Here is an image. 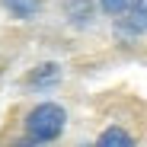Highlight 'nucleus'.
Masks as SVG:
<instances>
[{
  "label": "nucleus",
  "mask_w": 147,
  "mask_h": 147,
  "mask_svg": "<svg viewBox=\"0 0 147 147\" xmlns=\"http://www.w3.org/2000/svg\"><path fill=\"white\" fill-rule=\"evenodd\" d=\"M67 125V112L58 106V102H38L29 115H26V134L35 141V144H45V141H55Z\"/></svg>",
  "instance_id": "obj_1"
},
{
  "label": "nucleus",
  "mask_w": 147,
  "mask_h": 147,
  "mask_svg": "<svg viewBox=\"0 0 147 147\" xmlns=\"http://www.w3.org/2000/svg\"><path fill=\"white\" fill-rule=\"evenodd\" d=\"M128 32H147V0H128Z\"/></svg>",
  "instance_id": "obj_2"
},
{
  "label": "nucleus",
  "mask_w": 147,
  "mask_h": 147,
  "mask_svg": "<svg viewBox=\"0 0 147 147\" xmlns=\"http://www.w3.org/2000/svg\"><path fill=\"white\" fill-rule=\"evenodd\" d=\"M93 147H134V141H131V134L125 128H106Z\"/></svg>",
  "instance_id": "obj_3"
},
{
  "label": "nucleus",
  "mask_w": 147,
  "mask_h": 147,
  "mask_svg": "<svg viewBox=\"0 0 147 147\" xmlns=\"http://www.w3.org/2000/svg\"><path fill=\"white\" fill-rule=\"evenodd\" d=\"M3 7H7L16 19H29V16H35V13H38L42 0H3Z\"/></svg>",
  "instance_id": "obj_4"
},
{
  "label": "nucleus",
  "mask_w": 147,
  "mask_h": 147,
  "mask_svg": "<svg viewBox=\"0 0 147 147\" xmlns=\"http://www.w3.org/2000/svg\"><path fill=\"white\" fill-rule=\"evenodd\" d=\"M48 80H58V67L55 64H45V67H38V74H32V83L35 86H42V83H48Z\"/></svg>",
  "instance_id": "obj_5"
},
{
  "label": "nucleus",
  "mask_w": 147,
  "mask_h": 147,
  "mask_svg": "<svg viewBox=\"0 0 147 147\" xmlns=\"http://www.w3.org/2000/svg\"><path fill=\"white\" fill-rule=\"evenodd\" d=\"M99 7H102L106 13H112V16H115V13H121V10L128 7V0H99Z\"/></svg>",
  "instance_id": "obj_6"
},
{
  "label": "nucleus",
  "mask_w": 147,
  "mask_h": 147,
  "mask_svg": "<svg viewBox=\"0 0 147 147\" xmlns=\"http://www.w3.org/2000/svg\"><path fill=\"white\" fill-rule=\"evenodd\" d=\"M13 147H38L35 141H19V144H13Z\"/></svg>",
  "instance_id": "obj_7"
}]
</instances>
